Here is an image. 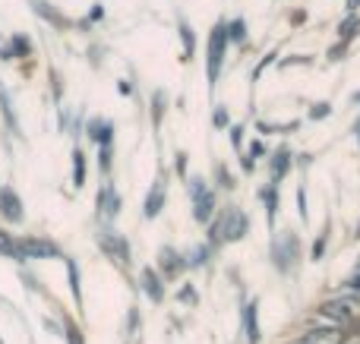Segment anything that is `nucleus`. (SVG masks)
Instances as JSON below:
<instances>
[{
  "mask_svg": "<svg viewBox=\"0 0 360 344\" xmlns=\"http://www.w3.org/2000/svg\"><path fill=\"white\" fill-rule=\"evenodd\" d=\"M250 221L243 212H237V209H228V212L221 215V221L218 225H212V240H240L243 234H247Z\"/></svg>",
  "mask_w": 360,
  "mask_h": 344,
  "instance_id": "f257e3e1",
  "label": "nucleus"
},
{
  "mask_svg": "<svg viewBox=\"0 0 360 344\" xmlns=\"http://www.w3.org/2000/svg\"><path fill=\"white\" fill-rule=\"evenodd\" d=\"M323 316L335 322H351L360 316V297H338V300L323 303Z\"/></svg>",
  "mask_w": 360,
  "mask_h": 344,
  "instance_id": "f03ea898",
  "label": "nucleus"
},
{
  "mask_svg": "<svg viewBox=\"0 0 360 344\" xmlns=\"http://www.w3.org/2000/svg\"><path fill=\"white\" fill-rule=\"evenodd\" d=\"M224 44H228V29L218 25L209 38V79L215 82L218 73H221V60H224Z\"/></svg>",
  "mask_w": 360,
  "mask_h": 344,
  "instance_id": "7ed1b4c3",
  "label": "nucleus"
},
{
  "mask_svg": "<svg viewBox=\"0 0 360 344\" xmlns=\"http://www.w3.org/2000/svg\"><path fill=\"white\" fill-rule=\"evenodd\" d=\"M19 259H51L57 256V246L51 240H38V237H25L16 244Z\"/></svg>",
  "mask_w": 360,
  "mask_h": 344,
  "instance_id": "20e7f679",
  "label": "nucleus"
},
{
  "mask_svg": "<svg viewBox=\"0 0 360 344\" xmlns=\"http://www.w3.org/2000/svg\"><path fill=\"white\" fill-rule=\"evenodd\" d=\"M190 193H193V206H196V218L199 221H209L212 218V209H215V196L205 190V183L199 177L190 180Z\"/></svg>",
  "mask_w": 360,
  "mask_h": 344,
  "instance_id": "39448f33",
  "label": "nucleus"
},
{
  "mask_svg": "<svg viewBox=\"0 0 360 344\" xmlns=\"http://www.w3.org/2000/svg\"><path fill=\"white\" fill-rule=\"evenodd\" d=\"M0 212L10 221H22V202H19V196L13 190H0Z\"/></svg>",
  "mask_w": 360,
  "mask_h": 344,
  "instance_id": "423d86ee",
  "label": "nucleus"
},
{
  "mask_svg": "<svg viewBox=\"0 0 360 344\" xmlns=\"http://www.w3.org/2000/svg\"><path fill=\"white\" fill-rule=\"evenodd\" d=\"M300 344H342V332L338 329H313Z\"/></svg>",
  "mask_w": 360,
  "mask_h": 344,
  "instance_id": "0eeeda50",
  "label": "nucleus"
},
{
  "mask_svg": "<svg viewBox=\"0 0 360 344\" xmlns=\"http://www.w3.org/2000/svg\"><path fill=\"white\" fill-rule=\"evenodd\" d=\"M101 215H108V218H114V215L120 212V196L114 193V187H105L101 190Z\"/></svg>",
  "mask_w": 360,
  "mask_h": 344,
  "instance_id": "6e6552de",
  "label": "nucleus"
},
{
  "mask_svg": "<svg viewBox=\"0 0 360 344\" xmlns=\"http://www.w3.org/2000/svg\"><path fill=\"white\" fill-rule=\"evenodd\" d=\"M162 202H165V183L155 180V187H152L149 199H146V215H149V218H155V215L162 212Z\"/></svg>",
  "mask_w": 360,
  "mask_h": 344,
  "instance_id": "1a4fd4ad",
  "label": "nucleus"
},
{
  "mask_svg": "<svg viewBox=\"0 0 360 344\" xmlns=\"http://www.w3.org/2000/svg\"><path fill=\"white\" fill-rule=\"evenodd\" d=\"M243 326H247V338H250V344L259 341V326H256V303H250V307L243 310Z\"/></svg>",
  "mask_w": 360,
  "mask_h": 344,
  "instance_id": "9d476101",
  "label": "nucleus"
},
{
  "mask_svg": "<svg viewBox=\"0 0 360 344\" xmlns=\"http://www.w3.org/2000/svg\"><path fill=\"white\" fill-rule=\"evenodd\" d=\"M143 284H146V291H149L152 300H162V288H158V278H155V272L152 269L143 272Z\"/></svg>",
  "mask_w": 360,
  "mask_h": 344,
  "instance_id": "9b49d317",
  "label": "nucleus"
},
{
  "mask_svg": "<svg viewBox=\"0 0 360 344\" xmlns=\"http://www.w3.org/2000/svg\"><path fill=\"white\" fill-rule=\"evenodd\" d=\"M73 180H76V187L86 183V158H82V152L73 155Z\"/></svg>",
  "mask_w": 360,
  "mask_h": 344,
  "instance_id": "f8f14e48",
  "label": "nucleus"
},
{
  "mask_svg": "<svg viewBox=\"0 0 360 344\" xmlns=\"http://www.w3.org/2000/svg\"><path fill=\"white\" fill-rule=\"evenodd\" d=\"M0 256L19 259V253H16V240H13L10 234H4V231H0Z\"/></svg>",
  "mask_w": 360,
  "mask_h": 344,
  "instance_id": "ddd939ff",
  "label": "nucleus"
},
{
  "mask_svg": "<svg viewBox=\"0 0 360 344\" xmlns=\"http://www.w3.org/2000/svg\"><path fill=\"white\" fill-rule=\"evenodd\" d=\"M184 263H177V253L174 250H162V269H168V275H174Z\"/></svg>",
  "mask_w": 360,
  "mask_h": 344,
  "instance_id": "4468645a",
  "label": "nucleus"
},
{
  "mask_svg": "<svg viewBox=\"0 0 360 344\" xmlns=\"http://www.w3.org/2000/svg\"><path fill=\"white\" fill-rule=\"evenodd\" d=\"M288 164H291V155H288V152H278V155H275V161H272V171H275V177H281L288 171Z\"/></svg>",
  "mask_w": 360,
  "mask_h": 344,
  "instance_id": "2eb2a0df",
  "label": "nucleus"
},
{
  "mask_svg": "<svg viewBox=\"0 0 360 344\" xmlns=\"http://www.w3.org/2000/svg\"><path fill=\"white\" fill-rule=\"evenodd\" d=\"M228 38H234V41H243V38H247V25H243V19H237V22H231Z\"/></svg>",
  "mask_w": 360,
  "mask_h": 344,
  "instance_id": "dca6fc26",
  "label": "nucleus"
},
{
  "mask_svg": "<svg viewBox=\"0 0 360 344\" xmlns=\"http://www.w3.org/2000/svg\"><path fill=\"white\" fill-rule=\"evenodd\" d=\"M92 136L98 139V143H105V145H108V139H111V126H105V124H92Z\"/></svg>",
  "mask_w": 360,
  "mask_h": 344,
  "instance_id": "f3484780",
  "label": "nucleus"
},
{
  "mask_svg": "<svg viewBox=\"0 0 360 344\" xmlns=\"http://www.w3.org/2000/svg\"><path fill=\"white\" fill-rule=\"evenodd\" d=\"M180 32H184V48H186V54H193V32L186 29V25H180Z\"/></svg>",
  "mask_w": 360,
  "mask_h": 344,
  "instance_id": "a211bd4d",
  "label": "nucleus"
},
{
  "mask_svg": "<svg viewBox=\"0 0 360 344\" xmlns=\"http://www.w3.org/2000/svg\"><path fill=\"white\" fill-rule=\"evenodd\" d=\"M354 29H357V19H354V16H351V19H348V22H345V29H342V32H345V38H348V35H351V32H354Z\"/></svg>",
  "mask_w": 360,
  "mask_h": 344,
  "instance_id": "6ab92c4d",
  "label": "nucleus"
},
{
  "mask_svg": "<svg viewBox=\"0 0 360 344\" xmlns=\"http://www.w3.org/2000/svg\"><path fill=\"white\" fill-rule=\"evenodd\" d=\"M67 338H70V344H82V335L76 332V329H70V332H67Z\"/></svg>",
  "mask_w": 360,
  "mask_h": 344,
  "instance_id": "aec40b11",
  "label": "nucleus"
},
{
  "mask_svg": "<svg viewBox=\"0 0 360 344\" xmlns=\"http://www.w3.org/2000/svg\"><path fill=\"white\" fill-rule=\"evenodd\" d=\"M326 114H329V105H316V107H313V117H326Z\"/></svg>",
  "mask_w": 360,
  "mask_h": 344,
  "instance_id": "412c9836",
  "label": "nucleus"
},
{
  "mask_svg": "<svg viewBox=\"0 0 360 344\" xmlns=\"http://www.w3.org/2000/svg\"><path fill=\"white\" fill-rule=\"evenodd\" d=\"M215 124H218V126H224V124H228V117H224V111H215Z\"/></svg>",
  "mask_w": 360,
  "mask_h": 344,
  "instance_id": "4be33fe9",
  "label": "nucleus"
},
{
  "mask_svg": "<svg viewBox=\"0 0 360 344\" xmlns=\"http://www.w3.org/2000/svg\"><path fill=\"white\" fill-rule=\"evenodd\" d=\"M348 288H351V291H357V288H360V272H357V275L348 282Z\"/></svg>",
  "mask_w": 360,
  "mask_h": 344,
  "instance_id": "5701e85b",
  "label": "nucleus"
},
{
  "mask_svg": "<svg viewBox=\"0 0 360 344\" xmlns=\"http://www.w3.org/2000/svg\"><path fill=\"white\" fill-rule=\"evenodd\" d=\"M357 234H360V231H357Z\"/></svg>",
  "mask_w": 360,
  "mask_h": 344,
  "instance_id": "b1692460",
  "label": "nucleus"
}]
</instances>
